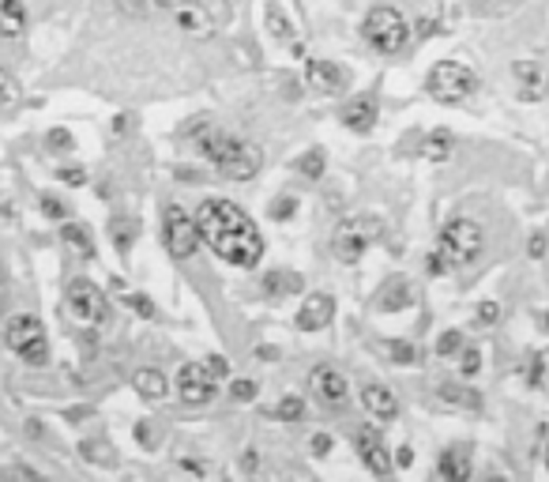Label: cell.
I'll list each match as a JSON object with an SVG mask.
<instances>
[{
	"label": "cell",
	"instance_id": "cell-5",
	"mask_svg": "<svg viewBox=\"0 0 549 482\" xmlns=\"http://www.w3.org/2000/svg\"><path fill=\"white\" fill-rule=\"evenodd\" d=\"M4 343L15 359H23L27 366L49 362V332L34 313H12L4 320Z\"/></svg>",
	"mask_w": 549,
	"mask_h": 482
},
{
	"label": "cell",
	"instance_id": "cell-33",
	"mask_svg": "<svg viewBox=\"0 0 549 482\" xmlns=\"http://www.w3.org/2000/svg\"><path fill=\"white\" fill-rule=\"evenodd\" d=\"M463 351V332L460 328H448L441 339H436V354L441 359H452V354H460Z\"/></svg>",
	"mask_w": 549,
	"mask_h": 482
},
{
	"label": "cell",
	"instance_id": "cell-42",
	"mask_svg": "<svg viewBox=\"0 0 549 482\" xmlns=\"http://www.w3.org/2000/svg\"><path fill=\"white\" fill-rule=\"evenodd\" d=\"M308 452L324 460L327 452H332V437H327V434H313V437H308Z\"/></svg>",
	"mask_w": 549,
	"mask_h": 482
},
{
	"label": "cell",
	"instance_id": "cell-37",
	"mask_svg": "<svg viewBox=\"0 0 549 482\" xmlns=\"http://www.w3.org/2000/svg\"><path fill=\"white\" fill-rule=\"evenodd\" d=\"M460 369H463V377H474V373L482 369V351L478 347H463L460 351Z\"/></svg>",
	"mask_w": 549,
	"mask_h": 482
},
{
	"label": "cell",
	"instance_id": "cell-29",
	"mask_svg": "<svg viewBox=\"0 0 549 482\" xmlns=\"http://www.w3.org/2000/svg\"><path fill=\"white\" fill-rule=\"evenodd\" d=\"M388 359L395 362V366H414L418 362V351H414V343H399V339H388V343H376Z\"/></svg>",
	"mask_w": 549,
	"mask_h": 482
},
{
	"label": "cell",
	"instance_id": "cell-31",
	"mask_svg": "<svg viewBox=\"0 0 549 482\" xmlns=\"http://www.w3.org/2000/svg\"><path fill=\"white\" fill-rule=\"evenodd\" d=\"M23 98V87H20V80H15L12 72H4L0 68V106H15Z\"/></svg>",
	"mask_w": 549,
	"mask_h": 482
},
{
	"label": "cell",
	"instance_id": "cell-28",
	"mask_svg": "<svg viewBox=\"0 0 549 482\" xmlns=\"http://www.w3.org/2000/svg\"><path fill=\"white\" fill-rule=\"evenodd\" d=\"M324 170H327V155H324V148H308V151L298 158V173L308 177V182H320Z\"/></svg>",
	"mask_w": 549,
	"mask_h": 482
},
{
	"label": "cell",
	"instance_id": "cell-51",
	"mask_svg": "<svg viewBox=\"0 0 549 482\" xmlns=\"http://www.w3.org/2000/svg\"><path fill=\"white\" fill-rule=\"evenodd\" d=\"M545 471H549V441H545Z\"/></svg>",
	"mask_w": 549,
	"mask_h": 482
},
{
	"label": "cell",
	"instance_id": "cell-12",
	"mask_svg": "<svg viewBox=\"0 0 549 482\" xmlns=\"http://www.w3.org/2000/svg\"><path fill=\"white\" fill-rule=\"evenodd\" d=\"M305 83L320 95H342V91H351L354 76H351V68H342L327 57H305Z\"/></svg>",
	"mask_w": 549,
	"mask_h": 482
},
{
	"label": "cell",
	"instance_id": "cell-16",
	"mask_svg": "<svg viewBox=\"0 0 549 482\" xmlns=\"http://www.w3.org/2000/svg\"><path fill=\"white\" fill-rule=\"evenodd\" d=\"M376 117H380L376 95H354V98H346L342 110H339L342 129H351V132H358V136L373 132V129H376Z\"/></svg>",
	"mask_w": 549,
	"mask_h": 482
},
{
	"label": "cell",
	"instance_id": "cell-44",
	"mask_svg": "<svg viewBox=\"0 0 549 482\" xmlns=\"http://www.w3.org/2000/svg\"><path fill=\"white\" fill-rule=\"evenodd\" d=\"M392 463H395L399 471H407L410 463H414V449H410V444H399V449L392 452Z\"/></svg>",
	"mask_w": 549,
	"mask_h": 482
},
{
	"label": "cell",
	"instance_id": "cell-11",
	"mask_svg": "<svg viewBox=\"0 0 549 482\" xmlns=\"http://www.w3.org/2000/svg\"><path fill=\"white\" fill-rule=\"evenodd\" d=\"M354 449H358V460L365 463V471H373L376 478H388L395 471V463H392V449H388V441H384V434L376 430L373 422H365L361 430L354 434Z\"/></svg>",
	"mask_w": 549,
	"mask_h": 482
},
{
	"label": "cell",
	"instance_id": "cell-41",
	"mask_svg": "<svg viewBox=\"0 0 549 482\" xmlns=\"http://www.w3.org/2000/svg\"><path fill=\"white\" fill-rule=\"evenodd\" d=\"M542 373H545V354H535V359H530V369H527V385L538 388L542 385Z\"/></svg>",
	"mask_w": 549,
	"mask_h": 482
},
{
	"label": "cell",
	"instance_id": "cell-4",
	"mask_svg": "<svg viewBox=\"0 0 549 482\" xmlns=\"http://www.w3.org/2000/svg\"><path fill=\"white\" fill-rule=\"evenodd\" d=\"M361 38L376 53H384V57H395V53H402L410 42V23L402 20V12H395L392 4H376V8L365 12Z\"/></svg>",
	"mask_w": 549,
	"mask_h": 482
},
{
	"label": "cell",
	"instance_id": "cell-36",
	"mask_svg": "<svg viewBox=\"0 0 549 482\" xmlns=\"http://www.w3.org/2000/svg\"><path fill=\"white\" fill-rule=\"evenodd\" d=\"M136 238V223L132 219H114V241L121 253H128V241Z\"/></svg>",
	"mask_w": 549,
	"mask_h": 482
},
{
	"label": "cell",
	"instance_id": "cell-10",
	"mask_svg": "<svg viewBox=\"0 0 549 482\" xmlns=\"http://www.w3.org/2000/svg\"><path fill=\"white\" fill-rule=\"evenodd\" d=\"M162 241H166V253L173 260H192L196 249L204 245L199 241V226H196L192 211H185L181 204H170L166 216H162Z\"/></svg>",
	"mask_w": 549,
	"mask_h": 482
},
{
	"label": "cell",
	"instance_id": "cell-18",
	"mask_svg": "<svg viewBox=\"0 0 549 482\" xmlns=\"http://www.w3.org/2000/svg\"><path fill=\"white\" fill-rule=\"evenodd\" d=\"M511 72H516V87H519L516 95L523 102H542L549 95V72L542 61H516Z\"/></svg>",
	"mask_w": 549,
	"mask_h": 482
},
{
	"label": "cell",
	"instance_id": "cell-39",
	"mask_svg": "<svg viewBox=\"0 0 549 482\" xmlns=\"http://www.w3.org/2000/svg\"><path fill=\"white\" fill-rule=\"evenodd\" d=\"M497 320H501V301H493V298L478 301V325L489 328V325H497Z\"/></svg>",
	"mask_w": 549,
	"mask_h": 482
},
{
	"label": "cell",
	"instance_id": "cell-13",
	"mask_svg": "<svg viewBox=\"0 0 549 482\" xmlns=\"http://www.w3.org/2000/svg\"><path fill=\"white\" fill-rule=\"evenodd\" d=\"M215 381L207 377V369L204 362H185L177 369V396L181 403H189V407H207L215 400Z\"/></svg>",
	"mask_w": 549,
	"mask_h": 482
},
{
	"label": "cell",
	"instance_id": "cell-7",
	"mask_svg": "<svg viewBox=\"0 0 549 482\" xmlns=\"http://www.w3.org/2000/svg\"><path fill=\"white\" fill-rule=\"evenodd\" d=\"M139 8L162 15L177 30H185L189 38H211L215 34V15L207 12L204 0H139Z\"/></svg>",
	"mask_w": 549,
	"mask_h": 482
},
{
	"label": "cell",
	"instance_id": "cell-17",
	"mask_svg": "<svg viewBox=\"0 0 549 482\" xmlns=\"http://www.w3.org/2000/svg\"><path fill=\"white\" fill-rule=\"evenodd\" d=\"M361 407L373 415V422H395L399 410H402L392 385H384V381H365L361 385Z\"/></svg>",
	"mask_w": 549,
	"mask_h": 482
},
{
	"label": "cell",
	"instance_id": "cell-6",
	"mask_svg": "<svg viewBox=\"0 0 549 482\" xmlns=\"http://www.w3.org/2000/svg\"><path fill=\"white\" fill-rule=\"evenodd\" d=\"M478 72H474L470 64L463 61H441V64H433V72L426 80V91L436 98V102H444V106H463L467 98L478 95Z\"/></svg>",
	"mask_w": 549,
	"mask_h": 482
},
{
	"label": "cell",
	"instance_id": "cell-46",
	"mask_svg": "<svg viewBox=\"0 0 549 482\" xmlns=\"http://www.w3.org/2000/svg\"><path fill=\"white\" fill-rule=\"evenodd\" d=\"M42 207H46L49 219H64V216H68V207H64L61 200H53V196H42Z\"/></svg>",
	"mask_w": 549,
	"mask_h": 482
},
{
	"label": "cell",
	"instance_id": "cell-24",
	"mask_svg": "<svg viewBox=\"0 0 549 482\" xmlns=\"http://www.w3.org/2000/svg\"><path fill=\"white\" fill-rule=\"evenodd\" d=\"M61 241L72 249V253H80V257H95V234L83 226V223H64L61 226Z\"/></svg>",
	"mask_w": 549,
	"mask_h": 482
},
{
	"label": "cell",
	"instance_id": "cell-49",
	"mask_svg": "<svg viewBox=\"0 0 549 482\" xmlns=\"http://www.w3.org/2000/svg\"><path fill=\"white\" fill-rule=\"evenodd\" d=\"M4 294H8V287H4V272H0V306H4Z\"/></svg>",
	"mask_w": 549,
	"mask_h": 482
},
{
	"label": "cell",
	"instance_id": "cell-48",
	"mask_svg": "<svg viewBox=\"0 0 549 482\" xmlns=\"http://www.w3.org/2000/svg\"><path fill=\"white\" fill-rule=\"evenodd\" d=\"M61 182L76 189V185H83V182H87V173H83V170H61Z\"/></svg>",
	"mask_w": 549,
	"mask_h": 482
},
{
	"label": "cell",
	"instance_id": "cell-43",
	"mask_svg": "<svg viewBox=\"0 0 549 482\" xmlns=\"http://www.w3.org/2000/svg\"><path fill=\"white\" fill-rule=\"evenodd\" d=\"M46 144H49L53 151H72V136H68L64 129H53V132L46 136Z\"/></svg>",
	"mask_w": 549,
	"mask_h": 482
},
{
	"label": "cell",
	"instance_id": "cell-9",
	"mask_svg": "<svg viewBox=\"0 0 549 482\" xmlns=\"http://www.w3.org/2000/svg\"><path fill=\"white\" fill-rule=\"evenodd\" d=\"M64 309H68V317L76 320V325L98 328V325H106V317H109V298L102 294L98 283H90L87 275H80V279H72L64 287Z\"/></svg>",
	"mask_w": 549,
	"mask_h": 482
},
{
	"label": "cell",
	"instance_id": "cell-21",
	"mask_svg": "<svg viewBox=\"0 0 549 482\" xmlns=\"http://www.w3.org/2000/svg\"><path fill=\"white\" fill-rule=\"evenodd\" d=\"M436 400L444 407H455V410H478L482 407V392H474L460 381H441L436 385Z\"/></svg>",
	"mask_w": 549,
	"mask_h": 482
},
{
	"label": "cell",
	"instance_id": "cell-25",
	"mask_svg": "<svg viewBox=\"0 0 549 482\" xmlns=\"http://www.w3.org/2000/svg\"><path fill=\"white\" fill-rule=\"evenodd\" d=\"M452 151H455V136L444 132V129H436V132L426 140V144H422V155L429 158V163H448Z\"/></svg>",
	"mask_w": 549,
	"mask_h": 482
},
{
	"label": "cell",
	"instance_id": "cell-1",
	"mask_svg": "<svg viewBox=\"0 0 549 482\" xmlns=\"http://www.w3.org/2000/svg\"><path fill=\"white\" fill-rule=\"evenodd\" d=\"M199 226V241H204L218 260H226L233 267H260L264 260V234L260 226L249 219V211L241 204L226 200V196H207L192 211Z\"/></svg>",
	"mask_w": 549,
	"mask_h": 482
},
{
	"label": "cell",
	"instance_id": "cell-26",
	"mask_svg": "<svg viewBox=\"0 0 549 482\" xmlns=\"http://www.w3.org/2000/svg\"><path fill=\"white\" fill-rule=\"evenodd\" d=\"M410 298H414V291H410V283H402V279H395L388 291L380 294V313H399V309H407L410 306Z\"/></svg>",
	"mask_w": 549,
	"mask_h": 482
},
{
	"label": "cell",
	"instance_id": "cell-38",
	"mask_svg": "<svg viewBox=\"0 0 549 482\" xmlns=\"http://www.w3.org/2000/svg\"><path fill=\"white\" fill-rule=\"evenodd\" d=\"M230 396H233L237 403H252L256 396H260V385H256V381H233V385H230Z\"/></svg>",
	"mask_w": 549,
	"mask_h": 482
},
{
	"label": "cell",
	"instance_id": "cell-32",
	"mask_svg": "<svg viewBox=\"0 0 549 482\" xmlns=\"http://www.w3.org/2000/svg\"><path fill=\"white\" fill-rule=\"evenodd\" d=\"M204 369H207V377H211L215 385L230 381V359H226V354H207V359H204Z\"/></svg>",
	"mask_w": 549,
	"mask_h": 482
},
{
	"label": "cell",
	"instance_id": "cell-19",
	"mask_svg": "<svg viewBox=\"0 0 549 482\" xmlns=\"http://www.w3.org/2000/svg\"><path fill=\"white\" fill-rule=\"evenodd\" d=\"M436 475L448 478V482H467L474 475V463H470V444H448L436 460Z\"/></svg>",
	"mask_w": 549,
	"mask_h": 482
},
{
	"label": "cell",
	"instance_id": "cell-30",
	"mask_svg": "<svg viewBox=\"0 0 549 482\" xmlns=\"http://www.w3.org/2000/svg\"><path fill=\"white\" fill-rule=\"evenodd\" d=\"M274 415H279L283 422H301L305 419V400L301 396H283L279 407H274Z\"/></svg>",
	"mask_w": 549,
	"mask_h": 482
},
{
	"label": "cell",
	"instance_id": "cell-27",
	"mask_svg": "<svg viewBox=\"0 0 549 482\" xmlns=\"http://www.w3.org/2000/svg\"><path fill=\"white\" fill-rule=\"evenodd\" d=\"M264 291L267 294H298L301 291V279L294 272H286V267H274V272L264 275Z\"/></svg>",
	"mask_w": 549,
	"mask_h": 482
},
{
	"label": "cell",
	"instance_id": "cell-23",
	"mask_svg": "<svg viewBox=\"0 0 549 482\" xmlns=\"http://www.w3.org/2000/svg\"><path fill=\"white\" fill-rule=\"evenodd\" d=\"M267 27H271V38H274V42H283L286 49L301 53V42H298V34H294V27H290L286 12H283L279 4H267Z\"/></svg>",
	"mask_w": 549,
	"mask_h": 482
},
{
	"label": "cell",
	"instance_id": "cell-35",
	"mask_svg": "<svg viewBox=\"0 0 549 482\" xmlns=\"http://www.w3.org/2000/svg\"><path fill=\"white\" fill-rule=\"evenodd\" d=\"M124 301H128V309H136V313H139L143 320H155V317H158V309H155V301H151L148 294H139V291H136V294H128Z\"/></svg>",
	"mask_w": 549,
	"mask_h": 482
},
{
	"label": "cell",
	"instance_id": "cell-22",
	"mask_svg": "<svg viewBox=\"0 0 549 482\" xmlns=\"http://www.w3.org/2000/svg\"><path fill=\"white\" fill-rule=\"evenodd\" d=\"M23 30H27L23 0H0V38H20Z\"/></svg>",
	"mask_w": 549,
	"mask_h": 482
},
{
	"label": "cell",
	"instance_id": "cell-20",
	"mask_svg": "<svg viewBox=\"0 0 549 482\" xmlns=\"http://www.w3.org/2000/svg\"><path fill=\"white\" fill-rule=\"evenodd\" d=\"M132 388H136L148 403H162V400L170 396V381H166V373L155 369V366L136 369V373H132Z\"/></svg>",
	"mask_w": 549,
	"mask_h": 482
},
{
	"label": "cell",
	"instance_id": "cell-45",
	"mask_svg": "<svg viewBox=\"0 0 549 482\" xmlns=\"http://www.w3.org/2000/svg\"><path fill=\"white\" fill-rule=\"evenodd\" d=\"M527 249H530V257L538 260V257H545V253H549V238H545L542 230H538V234H530V245H527Z\"/></svg>",
	"mask_w": 549,
	"mask_h": 482
},
{
	"label": "cell",
	"instance_id": "cell-15",
	"mask_svg": "<svg viewBox=\"0 0 549 482\" xmlns=\"http://www.w3.org/2000/svg\"><path fill=\"white\" fill-rule=\"evenodd\" d=\"M332 320H335V298L327 291H313V294H305V301L298 306L294 325L301 332H324Z\"/></svg>",
	"mask_w": 549,
	"mask_h": 482
},
{
	"label": "cell",
	"instance_id": "cell-40",
	"mask_svg": "<svg viewBox=\"0 0 549 482\" xmlns=\"http://www.w3.org/2000/svg\"><path fill=\"white\" fill-rule=\"evenodd\" d=\"M448 267H452V264H448V257L441 253V249H433V253L426 257V272H429V275H444Z\"/></svg>",
	"mask_w": 549,
	"mask_h": 482
},
{
	"label": "cell",
	"instance_id": "cell-2",
	"mask_svg": "<svg viewBox=\"0 0 549 482\" xmlns=\"http://www.w3.org/2000/svg\"><path fill=\"white\" fill-rule=\"evenodd\" d=\"M192 140H196L199 155L223 177H230V182H249V177L264 170V148L237 132L218 129V124H196Z\"/></svg>",
	"mask_w": 549,
	"mask_h": 482
},
{
	"label": "cell",
	"instance_id": "cell-3",
	"mask_svg": "<svg viewBox=\"0 0 549 482\" xmlns=\"http://www.w3.org/2000/svg\"><path fill=\"white\" fill-rule=\"evenodd\" d=\"M380 234H384V223L373 211H354V216H346L332 230V257L339 264H358L380 241Z\"/></svg>",
	"mask_w": 549,
	"mask_h": 482
},
{
	"label": "cell",
	"instance_id": "cell-8",
	"mask_svg": "<svg viewBox=\"0 0 549 482\" xmlns=\"http://www.w3.org/2000/svg\"><path fill=\"white\" fill-rule=\"evenodd\" d=\"M436 249H441V253L448 257L452 267H463V264H470V260L482 257V249H486V230L474 223V219H467V216H455V219L444 223Z\"/></svg>",
	"mask_w": 549,
	"mask_h": 482
},
{
	"label": "cell",
	"instance_id": "cell-47",
	"mask_svg": "<svg viewBox=\"0 0 549 482\" xmlns=\"http://www.w3.org/2000/svg\"><path fill=\"white\" fill-rule=\"evenodd\" d=\"M181 468L192 471V475H215L211 463H199V460H181Z\"/></svg>",
	"mask_w": 549,
	"mask_h": 482
},
{
	"label": "cell",
	"instance_id": "cell-50",
	"mask_svg": "<svg viewBox=\"0 0 549 482\" xmlns=\"http://www.w3.org/2000/svg\"><path fill=\"white\" fill-rule=\"evenodd\" d=\"M538 320H542V328H545V332H549V309H545V313H542V317H538Z\"/></svg>",
	"mask_w": 549,
	"mask_h": 482
},
{
	"label": "cell",
	"instance_id": "cell-34",
	"mask_svg": "<svg viewBox=\"0 0 549 482\" xmlns=\"http://www.w3.org/2000/svg\"><path fill=\"white\" fill-rule=\"evenodd\" d=\"M294 207H298V196H290V192H286V196H274V200H271V207H267V216L283 223V219H290V216H294Z\"/></svg>",
	"mask_w": 549,
	"mask_h": 482
},
{
	"label": "cell",
	"instance_id": "cell-14",
	"mask_svg": "<svg viewBox=\"0 0 549 482\" xmlns=\"http://www.w3.org/2000/svg\"><path fill=\"white\" fill-rule=\"evenodd\" d=\"M308 385H313L317 400L324 407H332V410L346 407V400H351V381H346L342 369H335V366H317L313 377H308Z\"/></svg>",
	"mask_w": 549,
	"mask_h": 482
}]
</instances>
